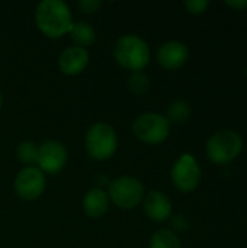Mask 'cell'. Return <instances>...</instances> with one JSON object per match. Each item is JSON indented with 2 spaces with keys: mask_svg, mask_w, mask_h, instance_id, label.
Instances as JSON below:
<instances>
[{
  "mask_svg": "<svg viewBox=\"0 0 247 248\" xmlns=\"http://www.w3.org/2000/svg\"><path fill=\"white\" fill-rule=\"evenodd\" d=\"M108 206H109V196L100 189L90 190L83 199V209L90 218H99L105 215Z\"/></svg>",
  "mask_w": 247,
  "mask_h": 248,
  "instance_id": "13",
  "label": "cell"
},
{
  "mask_svg": "<svg viewBox=\"0 0 247 248\" xmlns=\"http://www.w3.org/2000/svg\"><path fill=\"white\" fill-rule=\"evenodd\" d=\"M67 161V151L66 148L57 141H45L38 148V166L41 171L48 174L58 173Z\"/></svg>",
  "mask_w": 247,
  "mask_h": 248,
  "instance_id": "9",
  "label": "cell"
},
{
  "mask_svg": "<svg viewBox=\"0 0 247 248\" xmlns=\"http://www.w3.org/2000/svg\"><path fill=\"white\" fill-rule=\"evenodd\" d=\"M79 7L84 12V13H93L100 7V1L99 0H80L79 1Z\"/></svg>",
  "mask_w": 247,
  "mask_h": 248,
  "instance_id": "20",
  "label": "cell"
},
{
  "mask_svg": "<svg viewBox=\"0 0 247 248\" xmlns=\"http://www.w3.org/2000/svg\"><path fill=\"white\" fill-rule=\"evenodd\" d=\"M35 20L41 32L48 38H61L73 26L71 12L61 0L41 1L35 12Z\"/></svg>",
  "mask_w": 247,
  "mask_h": 248,
  "instance_id": "1",
  "label": "cell"
},
{
  "mask_svg": "<svg viewBox=\"0 0 247 248\" xmlns=\"http://www.w3.org/2000/svg\"><path fill=\"white\" fill-rule=\"evenodd\" d=\"M144 212L151 221L165 222L172 215V202L159 190L150 192L144 199Z\"/></svg>",
  "mask_w": 247,
  "mask_h": 248,
  "instance_id": "11",
  "label": "cell"
},
{
  "mask_svg": "<svg viewBox=\"0 0 247 248\" xmlns=\"http://www.w3.org/2000/svg\"><path fill=\"white\" fill-rule=\"evenodd\" d=\"M115 60L127 70L141 71L150 62V48L137 35H124L114 45Z\"/></svg>",
  "mask_w": 247,
  "mask_h": 248,
  "instance_id": "3",
  "label": "cell"
},
{
  "mask_svg": "<svg viewBox=\"0 0 247 248\" xmlns=\"http://www.w3.org/2000/svg\"><path fill=\"white\" fill-rule=\"evenodd\" d=\"M134 135L146 144H160L170 134V122L165 115L148 112L140 115L132 125Z\"/></svg>",
  "mask_w": 247,
  "mask_h": 248,
  "instance_id": "5",
  "label": "cell"
},
{
  "mask_svg": "<svg viewBox=\"0 0 247 248\" xmlns=\"http://www.w3.org/2000/svg\"><path fill=\"white\" fill-rule=\"evenodd\" d=\"M173 225L178 228V230H186L188 228V221L182 217H175L173 218Z\"/></svg>",
  "mask_w": 247,
  "mask_h": 248,
  "instance_id": "22",
  "label": "cell"
},
{
  "mask_svg": "<svg viewBox=\"0 0 247 248\" xmlns=\"http://www.w3.org/2000/svg\"><path fill=\"white\" fill-rule=\"evenodd\" d=\"M150 248H181V240L172 230H160L153 234Z\"/></svg>",
  "mask_w": 247,
  "mask_h": 248,
  "instance_id": "15",
  "label": "cell"
},
{
  "mask_svg": "<svg viewBox=\"0 0 247 248\" xmlns=\"http://www.w3.org/2000/svg\"><path fill=\"white\" fill-rule=\"evenodd\" d=\"M205 150L211 163L224 166L234 161L242 154L243 138L233 129H221L208 138Z\"/></svg>",
  "mask_w": 247,
  "mask_h": 248,
  "instance_id": "2",
  "label": "cell"
},
{
  "mask_svg": "<svg viewBox=\"0 0 247 248\" xmlns=\"http://www.w3.org/2000/svg\"><path fill=\"white\" fill-rule=\"evenodd\" d=\"M189 58V49L183 42L169 41L157 51V61L166 70H178L185 65Z\"/></svg>",
  "mask_w": 247,
  "mask_h": 248,
  "instance_id": "10",
  "label": "cell"
},
{
  "mask_svg": "<svg viewBox=\"0 0 247 248\" xmlns=\"http://www.w3.org/2000/svg\"><path fill=\"white\" fill-rule=\"evenodd\" d=\"M118 138L114 128L108 124H95L86 134V150L92 158L106 160L116 151Z\"/></svg>",
  "mask_w": 247,
  "mask_h": 248,
  "instance_id": "4",
  "label": "cell"
},
{
  "mask_svg": "<svg viewBox=\"0 0 247 248\" xmlns=\"http://www.w3.org/2000/svg\"><path fill=\"white\" fill-rule=\"evenodd\" d=\"M1 103H3V99H1V93H0V109H1Z\"/></svg>",
  "mask_w": 247,
  "mask_h": 248,
  "instance_id": "23",
  "label": "cell"
},
{
  "mask_svg": "<svg viewBox=\"0 0 247 248\" xmlns=\"http://www.w3.org/2000/svg\"><path fill=\"white\" fill-rule=\"evenodd\" d=\"M191 113H192V109L188 102L176 100V102L170 103V106L167 108L166 119L173 124H183L191 118Z\"/></svg>",
  "mask_w": 247,
  "mask_h": 248,
  "instance_id": "16",
  "label": "cell"
},
{
  "mask_svg": "<svg viewBox=\"0 0 247 248\" xmlns=\"http://www.w3.org/2000/svg\"><path fill=\"white\" fill-rule=\"evenodd\" d=\"M17 158L22 163L32 164L38 160V147L32 142H22L17 147Z\"/></svg>",
  "mask_w": 247,
  "mask_h": 248,
  "instance_id": "18",
  "label": "cell"
},
{
  "mask_svg": "<svg viewBox=\"0 0 247 248\" xmlns=\"http://www.w3.org/2000/svg\"><path fill=\"white\" fill-rule=\"evenodd\" d=\"M183 4H185V7L188 9L189 13L202 15L204 12H207V9L210 6V1L208 0H186Z\"/></svg>",
  "mask_w": 247,
  "mask_h": 248,
  "instance_id": "19",
  "label": "cell"
},
{
  "mask_svg": "<svg viewBox=\"0 0 247 248\" xmlns=\"http://www.w3.org/2000/svg\"><path fill=\"white\" fill-rule=\"evenodd\" d=\"M109 198L116 206L122 209H132L141 203L144 198V187L140 180L125 176L109 185Z\"/></svg>",
  "mask_w": 247,
  "mask_h": 248,
  "instance_id": "7",
  "label": "cell"
},
{
  "mask_svg": "<svg viewBox=\"0 0 247 248\" xmlns=\"http://www.w3.org/2000/svg\"><path fill=\"white\" fill-rule=\"evenodd\" d=\"M148 77L143 71H132L128 77V89L134 94H144L148 90Z\"/></svg>",
  "mask_w": 247,
  "mask_h": 248,
  "instance_id": "17",
  "label": "cell"
},
{
  "mask_svg": "<svg viewBox=\"0 0 247 248\" xmlns=\"http://www.w3.org/2000/svg\"><path fill=\"white\" fill-rule=\"evenodd\" d=\"M87 62H89L87 51L84 48H80L76 45L66 48L58 58L60 70L68 76H76V74L82 73L86 68Z\"/></svg>",
  "mask_w": 247,
  "mask_h": 248,
  "instance_id": "12",
  "label": "cell"
},
{
  "mask_svg": "<svg viewBox=\"0 0 247 248\" xmlns=\"http://www.w3.org/2000/svg\"><path fill=\"white\" fill-rule=\"evenodd\" d=\"M70 38L76 44V46L84 48L95 42L96 33H95V29L89 23L77 22V23H73V26L70 29Z\"/></svg>",
  "mask_w": 247,
  "mask_h": 248,
  "instance_id": "14",
  "label": "cell"
},
{
  "mask_svg": "<svg viewBox=\"0 0 247 248\" xmlns=\"http://www.w3.org/2000/svg\"><path fill=\"white\" fill-rule=\"evenodd\" d=\"M45 189V176L44 173L33 167H25L19 171L15 179V190L19 198L25 201H35L38 199Z\"/></svg>",
  "mask_w": 247,
  "mask_h": 248,
  "instance_id": "8",
  "label": "cell"
},
{
  "mask_svg": "<svg viewBox=\"0 0 247 248\" xmlns=\"http://www.w3.org/2000/svg\"><path fill=\"white\" fill-rule=\"evenodd\" d=\"M224 4L234 10H243L247 7V0H229V1H224Z\"/></svg>",
  "mask_w": 247,
  "mask_h": 248,
  "instance_id": "21",
  "label": "cell"
},
{
  "mask_svg": "<svg viewBox=\"0 0 247 248\" xmlns=\"http://www.w3.org/2000/svg\"><path fill=\"white\" fill-rule=\"evenodd\" d=\"M170 176L178 190L183 193H189L199 186L202 179V171L197 158L192 154L186 153L176 160V163L172 167Z\"/></svg>",
  "mask_w": 247,
  "mask_h": 248,
  "instance_id": "6",
  "label": "cell"
}]
</instances>
